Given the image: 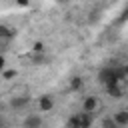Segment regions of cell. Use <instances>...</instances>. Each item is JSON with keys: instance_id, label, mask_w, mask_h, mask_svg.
Masks as SVG:
<instances>
[{"instance_id": "3957f363", "label": "cell", "mask_w": 128, "mask_h": 128, "mask_svg": "<svg viewBox=\"0 0 128 128\" xmlns=\"http://www.w3.org/2000/svg\"><path fill=\"white\" fill-rule=\"evenodd\" d=\"M52 108H54V96L42 94V96L38 98V110H40V112H52Z\"/></svg>"}, {"instance_id": "ba28073f", "label": "cell", "mask_w": 128, "mask_h": 128, "mask_svg": "<svg viewBox=\"0 0 128 128\" xmlns=\"http://www.w3.org/2000/svg\"><path fill=\"white\" fill-rule=\"evenodd\" d=\"M30 60H32V64L34 66H44V64H48L50 62V56L46 54V52H40V54H30Z\"/></svg>"}, {"instance_id": "44dd1931", "label": "cell", "mask_w": 128, "mask_h": 128, "mask_svg": "<svg viewBox=\"0 0 128 128\" xmlns=\"http://www.w3.org/2000/svg\"><path fill=\"white\" fill-rule=\"evenodd\" d=\"M94 2H96V0H94Z\"/></svg>"}, {"instance_id": "8992f818", "label": "cell", "mask_w": 128, "mask_h": 128, "mask_svg": "<svg viewBox=\"0 0 128 128\" xmlns=\"http://www.w3.org/2000/svg\"><path fill=\"white\" fill-rule=\"evenodd\" d=\"M112 120L120 126V128H124V126H128V110H124V108H120V110H116L114 114H112Z\"/></svg>"}, {"instance_id": "8fae6325", "label": "cell", "mask_w": 128, "mask_h": 128, "mask_svg": "<svg viewBox=\"0 0 128 128\" xmlns=\"http://www.w3.org/2000/svg\"><path fill=\"white\" fill-rule=\"evenodd\" d=\"M30 92H28V86L26 84H16L14 88H12V96H28Z\"/></svg>"}, {"instance_id": "30bf717a", "label": "cell", "mask_w": 128, "mask_h": 128, "mask_svg": "<svg viewBox=\"0 0 128 128\" xmlns=\"http://www.w3.org/2000/svg\"><path fill=\"white\" fill-rule=\"evenodd\" d=\"M104 88H106L108 96H112V98H122V96H124V92H122L120 84H106Z\"/></svg>"}, {"instance_id": "d6986e66", "label": "cell", "mask_w": 128, "mask_h": 128, "mask_svg": "<svg viewBox=\"0 0 128 128\" xmlns=\"http://www.w3.org/2000/svg\"><path fill=\"white\" fill-rule=\"evenodd\" d=\"M0 128H4V122H2V120H0Z\"/></svg>"}, {"instance_id": "ac0fdd59", "label": "cell", "mask_w": 128, "mask_h": 128, "mask_svg": "<svg viewBox=\"0 0 128 128\" xmlns=\"http://www.w3.org/2000/svg\"><path fill=\"white\" fill-rule=\"evenodd\" d=\"M4 68H6V56H4V54H0V72H2Z\"/></svg>"}, {"instance_id": "5bb4252c", "label": "cell", "mask_w": 128, "mask_h": 128, "mask_svg": "<svg viewBox=\"0 0 128 128\" xmlns=\"http://www.w3.org/2000/svg\"><path fill=\"white\" fill-rule=\"evenodd\" d=\"M32 52H34V54L46 52V46H44V42H40V40H38V42H34V44H32Z\"/></svg>"}, {"instance_id": "7c38bea8", "label": "cell", "mask_w": 128, "mask_h": 128, "mask_svg": "<svg viewBox=\"0 0 128 128\" xmlns=\"http://www.w3.org/2000/svg\"><path fill=\"white\" fill-rule=\"evenodd\" d=\"M0 76H2L4 80H14V78H18V70H14V68H4V70L0 72Z\"/></svg>"}, {"instance_id": "4fadbf2b", "label": "cell", "mask_w": 128, "mask_h": 128, "mask_svg": "<svg viewBox=\"0 0 128 128\" xmlns=\"http://www.w3.org/2000/svg\"><path fill=\"white\" fill-rule=\"evenodd\" d=\"M100 126H102V128H120V126L112 120V116H104L102 122H100Z\"/></svg>"}, {"instance_id": "9c48e42d", "label": "cell", "mask_w": 128, "mask_h": 128, "mask_svg": "<svg viewBox=\"0 0 128 128\" xmlns=\"http://www.w3.org/2000/svg\"><path fill=\"white\" fill-rule=\"evenodd\" d=\"M68 86H70L72 92H80V90H84V78L82 76H72L70 82H68Z\"/></svg>"}, {"instance_id": "9a60e30c", "label": "cell", "mask_w": 128, "mask_h": 128, "mask_svg": "<svg viewBox=\"0 0 128 128\" xmlns=\"http://www.w3.org/2000/svg\"><path fill=\"white\" fill-rule=\"evenodd\" d=\"M64 128H78V116L74 114V116H70L68 120H66V126Z\"/></svg>"}, {"instance_id": "2e32d148", "label": "cell", "mask_w": 128, "mask_h": 128, "mask_svg": "<svg viewBox=\"0 0 128 128\" xmlns=\"http://www.w3.org/2000/svg\"><path fill=\"white\" fill-rule=\"evenodd\" d=\"M8 44H10V40H0V54H4L8 50Z\"/></svg>"}, {"instance_id": "ffe728a7", "label": "cell", "mask_w": 128, "mask_h": 128, "mask_svg": "<svg viewBox=\"0 0 128 128\" xmlns=\"http://www.w3.org/2000/svg\"><path fill=\"white\" fill-rule=\"evenodd\" d=\"M60 2H68V0H60Z\"/></svg>"}, {"instance_id": "5b68a950", "label": "cell", "mask_w": 128, "mask_h": 128, "mask_svg": "<svg viewBox=\"0 0 128 128\" xmlns=\"http://www.w3.org/2000/svg\"><path fill=\"white\" fill-rule=\"evenodd\" d=\"M78 128H92L94 124V114L90 112H78Z\"/></svg>"}, {"instance_id": "6da1fadb", "label": "cell", "mask_w": 128, "mask_h": 128, "mask_svg": "<svg viewBox=\"0 0 128 128\" xmlns=\"http://www.w3.org/2000/svg\"><path fill=\"white\" fill-rule=\"evenodd\" d=\"M30 102H32L30 94H28V96H12V98H10V108L16 110V112H24V110L30 106Z\"/></svg>"}, {"instance_id": "7a4b0ae2", "label": "cell", "mask_w": 128, "mask_h": 128, "mask_svg": "<svg viewBox=\"0 0 128 128\" xmlns=\"http://www.w3.org/2000/svg\"><path fill=\"white\" fill-rule=\"evenodd\" d=\"M22 126L24 128H42V116L38 112H30V114H26Z\"/></svg>"}, {"instance_id": "277c9868", "label": "cell", "mask_w": 128, "mask_h": 128, "mask_svg": "<svg viewBox=\"0 0 128 128\" xmlns=\"http://www.w3.org/2000/svg\"><path fill=\"white\" fill-rule=\"evenodd\" d=\"M98 98L96 96H86L84 100H82V112H90V114H94L96 110H98Z\"/></svg>"}, {"instance_id": "52a82bcc", "label": "cell", "mask_w": 128, "mask_h": 128, "mask_svg": "<svg viewBox=\"0 0 128 128\" xmlns=\"http://www.w3.org/2000/svg\"><path fill=\"white\" fill-rule=\"evenodd\" d=\"M16 38V28L12 26H6V24H0V40H14Z\"/></svg>"}, {"instance_id": "e0dca14e", "label": "cell", "mask_w": 128, "mask_h": 128, "mask_svg": "<svg viewBox=\"0 0 128 128\" xmlns=\"http://www.w3.org/2000/svg\"><path fill=\"white\" fill-rule=\"evenodd\" d=\"M16 4L22 6V8H28V6H30V0H16Z\"/></svg>"}]
</instances>
